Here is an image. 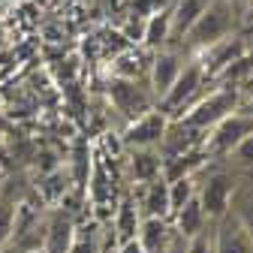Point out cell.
Instances as JSON below:
<instances>
[{"instance_id": "cell-1", "label": "cell", "mask_w": 253, "mask_h": 253, "mask_svg": "<svg viewBox=\"0 0 253 253\" xmlns=\"http://www.w3.org/2000/svg\"><path fill=\"white\" fill-rule=\"evenodd\" d=\"M238 12L229 0H208L205 9L199 12V18L193 21V27L184 34V45L187 48H208L220 40H226L232 37V30H235V21H238Z\"/></svg>"}, {"instance_id": "cell-2", "label": "cell", "mask_w": 253, "mask_h": 253, "mask_svg": "<svg viewBox=\"0 0 253 253\" xmlns=\"http://www.w3.org/2000/svg\"><path fill=\"white\" fill-rule=\"evenodd\" d=\"M238 103H241L238 87H235V84H232V87L226 84V87L208 93V97H199L193 106L187 109V115H184L181 121H187L190 126H199V130H211L214 124H220L226 115H232V112L238 109Z\"/></svg>"}, {"instance_id": "cell-3", "label": "cell", "mask_w": 253, "mask_h": 253, "mask_svg": "<svg viewBox=\"0 0 253 253\" xmlns=\"http://www.w3.org/2000/svg\"><path fill=\"white\" fill-rule=\"evenodd\" d=\"M202 79H205V73H202V63L199 60L184 63L181 73H178V79L163 93V100H160V106H157V109H163L166 118H181V112H187L190 106L202 97V93H199L202 90Z\"/></svg>"}, {"instance_id": "cell-4", "label": "cell", "mask_w": 253, "mask_h": 253, "mask_svg": "<svg viewBox=\"0 0 253 253\" xmlns=\"http://www.w3.org/2000/svg\"><path fill=\"white\" fill-rule=\"evenodd\" d=\"M214 253H253V229L238 208L214 220Z\"/></svg>"}, {"instance_id": "cell-5", "label": "cell", "mask_w": 253, "mask_h": 253, "mask_svg": "<svg viewBox=\"0 0 253 253\" xmlns=\"http://www.w3.org/2000/svg\"><path fill=\"white\" fill-rule=\"evenodd\" d=\"M109 100L115 106V112H121V118L130 124L139 115H145L148 109H154V93L148 87L139 84V79H121L115 76L109 84Z\"/></svg>"}, {"instance_id": "cell-6", "label": "cell", "mask_w": 253, "mask_h": 253, "mask_svg": "<svg viewBox=\"0 0 253 253\" xmlns=\"http://www.w3.org/2000/svg\"><path fill=\"white\" fill-rule=\"evenodd\" d=\"M250 133H253V115L235 109L232 115H226L220 124L211 126V136H208V142H205V151H208L211 157H229V151H232L244 136H250Z\"/></svg>"}, {"instance_id": "cell-7", "label": "cell", "mask_w": 253, "mask_h": 253, "mask_svg": "<svg viewBox=\"0 0 253 253\" xmlns=\"http://www.w3.org/2000/svg\"><path fill=\"white\" fill-rule=\"evenodd\" d=\"M166 124H169V118H166L163 109H148L145 115H139L136 121L126 124L121 142L130 151H136V148H157L160 139H163V133H166Z\"/></svg>"}, {"instance_id": "cell-8", "label": "cell", "mask_w": 253, "mask_h": 253, "mask_svg": "<svg viewBox=\"0 0 253 253\" xmlns=\"http://www.w3.org/2000/svg\"><path fill=\"white\" fill-rule=\"evenodd\" d=\"M232 193H235V178L229 172H214L202 181V190H196V196L205 208L208 220L223 217L232 205Z\"/></svg>"}, {"instance_id": "cell-9", "label": "cell", "mask_w": 253, "mask_h": 253, "mask_svg": "<svg viewBox=\"0 0 253 253\" xmlns=\"http://www.w3.org/2000/svg\"><path fill=\"white\" fill-rule=\"evenodd\" d=\"M73 235H76V217L63 208H51L45 214V238H42V253H70L73 250Z\"/></svg>"}, {"instance_id": "cell-10", "label": "cell", "mask_w": 253, "mask_h": 253, "mask_svg": "<svg viewBox=\"0 0 253 253\" xmlns=\"http://www.w3.org/2000/svg\"><path fill=\"white\" fill-rule=\"evenodd\" d=\"M181 67H184V54L181 51L160 48V51L154 54V60H151V93H154L157 103H160L163 93L172 87V82L178 79Z\"/></svg>"}, {"instance_id": "cell-11", "label": "cell", "mask_w": 253, "mask_h": 253, "mask_svg": "<svg viewBox=\"0 0 253 253\" xmlns=\"http://www.w3.org/2000/svg\"><path fill=\"white\" fill-rule=\"evenodd\" d=\"M139 211L142 217H169L172 208H169V181L163 175H157L151 181L142 184V196H139Z\"/></svg>"}, {"instance_id": "cell-12", "label": "cell", "mask_w": 253, "mask_h": 253, "mask_svg": "<svg viewBox=\"0 0 253 253\" xmlns=\"http://www.w3.org/2000/svg\"><path fill=\"white\" fill-rule=\"evenodd\" d=\"M139 223H142V211L136 205L133 196H124L121 205L115 208V220H112V232H115V241L124 244L139 235Z\"/></svg>"}, {"instance_id": "cell-13", "label": "cell", "mask_w": 253, "mask_h": 253, "mask_svg": "<svg viewBox=\"0 0 253 253\" xmlns=\"http://www.w3.org/2000/svg\"><path fill=\"white\" fill-rule=\"evenodd\" d=\"M169 235H172L169 217H142L136 238L145 253H163V247L169 244Z\"/></svg>"}, {"instance_id": "cell-14", "label": "cell", "mask_w": 253, "mask_h": 253, "mask_svg": "<svg viewBox=\"0 0 253 253\" xmlns=\"http://www.w3.org/2000/svg\"><path fill=\"white\" fill-rule=\"evenodd\" d=\"M142 42L151 48V51H160L172 42V6L169 9H160L145 18V27H142Z\"/></svg>"}, {"instance_id": "cell-15", "label": "cell", "mask_w": 253, "mask_h": 253, "mask_svg": "<svg viewBox=\"0 0 253 253\" xmlns=\"http://www.w3.org/2000/svg\"><path fill=\"white\" fill-rule=\"evenodd\" d=\"M163 172V157L157 154L154 148H136L130 157V175L136 184H145L151 178H157Z\"/></svg>"}, {"instance_id": "cell-16", "label": "cell", "mask_w": 253, "mask_h": 253, "mask_svg": "<svg viewBox=\"0 0 253 253\" xmlns=\"http://www.w3.org/2000/svg\"><path fill=\"white\" fill-rule=\"evenodd\" d=\"M172 220H175V229L181 232V235H196L205 223H208V217H205V208H202V202H199V196H193L190 202H184L175 214H172Z\"/></svg>"}, {"instance_id": "cell-17", "label": "cell", "mask_w": 253, "mask_h": 253, "mask_svg": "<svg viewBox=\"0 0 253 253\" xmlns=\"http://www.w3.org/2000/svg\"><path fill=\"white\" fill-rule=\"evenodd\" d=\"M205 3L208 0H178L172 6V40H184V34L193 27V21L205 9Z\"/></svg>"}, {"instance_id": "cell-18", "label": "cell", "mask_w": 253, "mask_h": 253, "mask_svg": "<svg viewBox=\"0 0 253 253\" xmlns=\"http://www.w3.org/2000/svg\"><path fill=\"white\" fill-rule=\"evenodd\" d=\"M70 253H103V223L100 220L76 223V235H73V250Z\"/></svg>"}, {"instance_id": "cell-19", "label": "cell", "mask_w": 253, "mask_h": 253, "mask_svg": "<svg viewBox=\"0 0 253 253\" xmlns=\"http://www.w3.org/2000/svg\"><path fill=\"white\" fill-rule=\"evenodd\" d=\"M196 190H199L196 175H184V178L169 181V208H172V214H175L184 202L193 199V196H196ZM172 214H169V217H172Z\"/></svg>"}, {"instance_id": "cell-20", "label": "cell", "mask_w": 253, "mask_h": 253, "mask_svg": "<svg viewBox=\"0 0 253 253\" xmlns=\"http://www.w3.org/2000/svg\"><path fill=\"white\" fill-rule=\"evenodd\" d=\"M90 166H93L90 163V148L84 142H79L76 151H73V172H70L76 190H84V184L90 181Z\"/></svg>"}, {"instance_id": "cell-21", "label": "cell", "mask_w": 253, "mask_h": 253, "mask_svg": "<svg viewBox=\"0 0 253 253\" xmlns=\"http://www.w3.org/2000/svg\"><path fill=\"white\" fill-rule=\"evenodd\" d=\"M187 253H214V220H208V223L187 238Z\"/></svg>"}, {"instance_id": "cell-22", "label": "cell", "mask_w": 253, "mask_h": 253, "mask_svg": "<svg viewBox=\"0 0 253 253\" xmlns=\"http://www.w3.org/2000/svg\"><path fill=\"white\" fill-rule=\"evenodd\" d=\"M139 60H142V57H139L136 51L121 54L118 63H115V76H121V79H139V70H142V63H139Z\"/></svg>"}, {"instance_id": "cell-23", "label": "cell", "mask_w": 253, "mask_h": 253, "mask_svg": "<svg viewBox=\"0 0 253 253\" xmlns=\"http://www.w3.org/2000/svg\"><path fill=\"white\" fill-rule=\"evenodd\" d=\"M229 157H232L235 163H241V166H253V133L244 136V139L229 151Z\"/></svg>"}, {"instance_id": "cell-24", "label": "cell", "mask_w": 253, "mask_h": 253, "mask_svg": "<svg viewBox=\"0 0 253 253\" xmlns=\"http://www.w3.org/2000/svg\"><path fill=\"white\" fill-rule=\"evenodd\" d=\"M163 253H187V235H181L172 226V235H169V244L163 247Z\"/></svg>"}, {"instance_id": "cell-25", "label": "cell", "mask_w": 253, "mask_h": 253, "mask_svg": "<svg viewBox=\"0 0 253 253\" xmlns=\"http://www.w3.org/2000/svg\"><path fill=\"white\" fill-rule=\"evenodd\" d=\"M118 253H145V250H142L139 238H130V241H124V244H118Z\"/></svg>"}, {"instance_id": "cell-26", "label": "cell", "mask_w": 253, "mask_h": 253, "mask_svg": "<svg viewBox=\"0 0 253 253\" xmlns=\"http://www.w3.org/2000/svg\"><path fill=\"white\" fill-rule=\"evenodd\" d=\"M238 109H241V112H247V115H253V97H250L247 103H238Z\"/></svg>"}, {"instance_id": "cell-27", "label": "cell", "mask_w": 253, "mask_h": 253, "mask_svg": "<svg viewBox=\"0 0 253 253\" xmlns=\"http://www.w3.org/2000/svg\"><path fill=\"white\" fill-rule=\"evenodd\" d=\"M229 3H232L235 9H247V0H229Z\"/></svg>"}, {"instance_id": "cell-28", "label": "cell", "mask_w": 253, "mask_h": 253, "mask_svg": "<svg viewBox=\"0 0 253 253\" xmlns=\"http://www.w3.org/2000/svg\"><path fill=\"white\" fill-rule=\"evenodd\" d=\"M103 253H118V244H109V247H103Z\"/></svg>"}, {"instance_id": "cell-29", "label": "cell", "mask_w": 253, "mask_h": 253, "mask_svg": "<svg viewBox=\"0 0 253 253\" xmlns=\"http://www.w3.org/2000/svg\"><path fill=\"white\" fill-rule=\"evenodd\" d=\"M247 9H250V12H253V0H247Z\"/></svg>"}]
</instances>
